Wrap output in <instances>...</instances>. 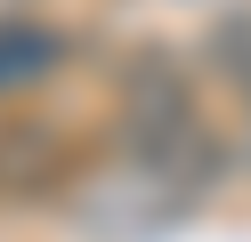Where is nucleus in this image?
Listing matches in <instances>:
<instances>
[{
	"label": "nucleus",
	"instance_id": "nucleus-1",
	"mask_svg": "<svg viewBox=\"0 0 251 242\" xmlns=\"http://www.w3.org/2000/svg\"><path fill=\"white\" fill-rule=\"evenodd\" d=\"M114 161L170 210V226L211 210L219 186H227L235 145L211 121L195 73L170 48H130L122 57V73H114Z\"/></svg>",
	"mask_w": 251,
	"mask_h": 242
},
{
	"label": "nucleus",
	"instance_id": "nucleus-2",
	"mask_svg": "<svg viewBox=\"0 0 251 242\" xmlns=\"http://www.w3.org/2000/svg\"><path fill=\"white\" fill-rule=\"evenodd\" d=\"M89 177V154L49 121H0V202H73V186Z\"/></svg>",
	"mask_w": 251,
	"mask_h": 242
},
{
	"label": "nucleus",
	"instance_id": "nucleus-3",
	"mask_svg": "<svg viewBox=\"0 0 251 242\" xmlns=\"http://www.w3.org/2000/svg\"><path fill=\"white\" fill-rule=\"evenodd\" d=\"M73 57V41L49 16H0V97H25L41 81H57Z\"/></svg>",
	"mask_w": 251,
	"mask_h": 242
},
{
	"label": "nucleus",
	"instance_id": "nucleus-4",
	"mask_svg": "<svg viewBox=\"0 0 251 242\" xmlns=\"http://www.w3.org/2000/svg\"><path fill=\"white\" fill-rule=\"evenodd\" d=\"M202 65H211V81L235 89V105H243V137H235V154L251 161V8L211 16V32H202Z\"/></svg>",
	"mask_w": 251,
	"mask_h": 242
}]
</instances>
